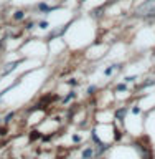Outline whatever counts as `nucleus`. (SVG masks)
<instances>
[{"mask_svg":"<svg viewBox=\"0 0 155 159\" xmlns=\"http://www.w3.org/2000/svg\"><path fill=\"white\" fill-rule=\"evenodd\" d=\"M119 68H120V65H111V67H109V68H107V70H106L104 73H106V75H111L112 71H116V70H119Z\"/></svg>","mask_w":155,"mask_h":159,"instance_id":"1","label":"nucleus"},{"mask_svg":"<svg viewBox=\"0 0 155 159\" xmlns=\"http://www.w3.org/2000/svg\"><path fill=\"white\" fill-rule=\"evenodd\" d=\"M13 18H15V20H23V18H25V12H21V10L15 12V15H13Z\"/></svg>","mask_w":155,"mask_h":159,"instance_id":"2","label":"nucleus"},{"mask_svg":"<svg viewBox=\"0 0 155 159\" xmlns=\"http://www.w3.org/2000/svg\"><path fill=\"white\" fill-rule=\"evenodd\" d=\"M18 63H20V62H13V63H10V65H7V67H8V68H7V70H5V71H3V73H8V71H12V70H15V68H17V65H18Z\"/></svg>","mask_w":155,"mask_h":159,"instance_id":"3","label":"nucleus"},{"mask_svg":"<svg viewBox=\"0 0 155 159\" xmlns=\"http://www.w3.org/2000/svg\"><path fill=\"white\" fill-rule=\"evenodd\" d=\"M135 80H137V76H127V78H125V81H127V83H130V81H135Z\"/></svg>","mask_w":155,"mask_h":159,"instance_id":"4","label":"nucleus"},{"mask_svg":"<svg viewBox=\"0 0 155 159\" xmlns=\"http://www.w3.org/2000/svg\"><path fill=\"white\" fill-rule=\"evenodd\" d=\"M38 25L42 27V28H46V27H48V23H46V22H40V23H38Z\"/></svg>","mask_w":155,"mask_h":159,"instance_id":"5","label":"nucleus"},{"mask_svg":"<svg viewBox=\"0 0 155 159\" xmlns=\"http://www.w3.org/2000/svg\"><path fill=\"white\" fill-rule=\"evenodd\" d=\"M117 90H119V91H122V90H125V85H117Z\"/></svg>","mask_w":155,"mask_h":159,"instance_id":"6","label":"nucleus"},{"mask_svg":"<svg viewBox=\"0 0 155 159\" xmlns=\"http://www.w3.org/2000/svg\"><path fill=\"white\" fill-rule=\"evenodd\" d=\"M83 2H84V0H83Z\"/></svg>","mask_w":155,"mask_h":159,"instance_id":"7","label":"nucleus"}]
</instances>
